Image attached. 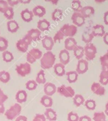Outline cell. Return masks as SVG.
Segmentation results:
<instances>
[{"instance_id":"11","label":"cell","mask_w":108,"mask_h":121,"mask_svg":"<svg viewBox=\"0 0 108 121\" xmlns=\"http://www.w3.org/2000/svg\"><path fill=\"white\" fill-rule=\"evenodd\" d=\"M57 87L53 83L51 82H47L43 86L44 93L46 95L51 96L56 92Z\"/></svg>"},{"instance_id":"25","label":"cell","mask_w":108,"mask_h":121,"mask_svg":"<svg viewBox=\"0 0 108 121\" xmlns=\"http://www.w3.org/2000/svg\"><path fill=\"white\" fill-rule=\"evenodd\" d=\"M40 103L46 108H51L53 105V100L51 96L45 95L40 99Z\"/></svg>"},{"instance_id":"52","label":"cell","mask_w":108,"mask_h":121,"mask_svg":"<svg viewBox=\"0 0 108 121\" xmlns=\"http://www.w3.org/2000/svg\"><path fill=\"white\" fill-rule=\"evenodd\" d=\"M15 121H27V118L24 115H19Z\"/></svg>"},{"instance_id":"21","label":"cell","mask_w":108,"mask_h":121,"mask_svg":"<svg viewBox=\"0 0 108 121\" xmlns=\"http://www.w3.org/2000/svg\"><path fill=\"white\" fill-rule=\"evenodd\" d=\"M34 15L39 17H42L46 14V8L42 5H38L35 6L32 10Z\"/></svg>"},{"instance_id":"38","label":"cell","mask_w":108,"mask_h":121,"mask_svg":"<svg viewBox=\"0 0 108 121\" xmlns=\"http://www.w3.org/2000/svg\"><path fill=\"white\" fill-rule=\"evenodd\" d=\"M94 121H107L106 115L103 112H95L93 118Z\"/></svg>"},{"instance_id":"55","label":"cell","mask_w":108,"mask_h":121,"mask_svg":"<svg viewBox=\"0 0 108 121\" xmlns=\"http://www.w3.org/2000/svg\"><path fill=\"white\" fill-rule=\"evenodd\" d=\"M5 113V106L4 104L0 105V114Z\"/></svg>"},{"instance_id":"14","label":"cell","mask_w":108,"mask_h":121,"mask_svg":"<svg viewBox=\"0 0 108 121\" xmlns=\"http://www.w3.org/2000/svg\"><path fill=\"white\" fill-rule=\"evenodd\" d=\"M20 15L24 21L29 22L33 20L34 14H33L32 11L29 10L28 8H26L21 11V12L20 13Z\"/></svg>"},{"instance_id":"58","label":"cell","mask_w":108,"mask_h":121,"mask_svg":"<svg viewBox=\"0 0 108 121\" xmlns=\"http://www.w3.org/2000/svg\"><path fill=\"white\" fill-rule=\"evenodd\" d=\"M48 2H51L53 5H57L59 1L58 0H51V1H48Z\"/></svg>"},{"instance_id":"40","label":"cell","mask_w":108,"mask_h":121,"mask_svg":"<svg viewBox=\"0 0 108 121\" xmlns=\"http://www.w3.org/2000/svg\"><path fill=\"white\" fill-rule=\"evenodd\" d=\"M8 46V41L5 37L0 36V52H4L7 50Z\"/></svg>"},{"instance_id":"5","label":"cell","mask_w":108,"mask_h":121,"mask_svg":"<svg viewBox=\"0 0 108 121\" xmlns=\"http://www.w3.org/2000/svg\"><path fill=\"white\" fill-rule=\"evenodd\" d=\"M32 70L30 64L28 62L21 63L19 65H17L15 67V71L21 77H25L27 74H30Z\"/></svg>"},{"instance_id":"31","label":"cell","mask_w":108,"mask_h":121,"mask_svg":"<svg viewBox=\"0 0 108 121\" xmlns=\"http://www.w3.org/2000/svg\"><path fill=\"white\" fill-rule=\"evenodd\" d=\"M63 15V11L60 8H56L52 13V19L55 21H59Z\"/></svg>"},{"instance_id":"54","label":"cell","mask_w":108,"mask_h":121,"mask_svg":"<svg viewBox=\"0 0 108 121\" xmlns=\"http://www.w3.org/2000/svg\"><path fill=\"white\" fill-rule=\"evenodd\" d=\"M103 41L106 44L108 45V33H106L104 36L103 37Z\"/></svg>"},{"instance_id":"44","label":"cell","mask_w":108,"mask_h":121,"mask_svg":"<svg viewBox=\"0 0 108 121\" xmlns=\"http://www.w3.org/2000/svg\"><path fill=\"white\" fill-rule=\"evenodd\" d=\"M64 34L62 33V32L59 30V31L56 33V34H55L54 37H53V41H54V43H56L57 41H60L61 40H62L64 37Z\"/></svg>"},{"instance_id":"29","label":"cell","mask_w":108,"mask_h":121,"mask_svg":"<svg viewBox=\"0 0 108 121\" xmlns=\"http://www.w3.org/2000/svg\"><path fill=\"white\" fill-rule=\"evenodd\" d=\"M100 62L102 66V70L108 72V57L106 54L100 57Z\"/></svg>"},{"instance_id":"33","label":"cell","mask_w":108,"mask_h":121,"mask_svg":"<svg viewBox=\"0 0 108 121\" xmlns=\"http://www.w3.org/2000/svg\"><path fill=\"white\" fill-rule=\"evenodd\" d=\"M100 83L102 85H106L108 84V72L102 70L99 76Z\"/></svg>"},{"instance_id":"9","label":"cell","mask_w":108,"mask_h":121,"mask_svg":"<svg viewBox=\"0 0 108 121\" xmlns=\"http://www.w3.org/2000/svg\"><path fill=\"white\" fill-rule=\"evenodd\" d=\"M42 46L47 51H51L54 46L53 37L49 35H45L42 39Z\"/></svg>"},{"instance_id":"51","label":"cell","mask_w":108,"mask_h":121,"mask_svg":"<svg viewBox=\"0 0 108 121\" xmlns=\"http://www.w3.org/2000/svg\"><path fill=\"white\" fill-rule=\"evenodd\" d=\"M91 121V119L89 116L84 115L80 117L79 121Z\"/></svg>"},{"instance_id":"17","label":"cell","mask_w":108,"mask_h":121,"mask_svg":"<svg viewBox=\"0 0 108 121\" xmlns=\"http://www.w3.org/2000/svg\"><path fill=\"white\" fill-rule=\"evenodd\" d=\"M94 12L95 9L92 6L87 5L83 7L80 13L85 18H89L92 15H93L94 14Z\"/></svg>"},{"instance_id":"20","label":"cell","mask_w":108,"mask_h":121,"mask_svg":"<svg viewBox=\"0 0 108 121\" xmlns=\"http://www.w3.org/2000/svg\"><path fill=\"white\" fill-rule=\"evenodd\" d=\"M44 115L45 116L46 119L49 121H55L57 118L56 112L51 108L46 109L45 111Z\"/></svg>"},{"instance_id":"4","label":"cell","mask_w":108,"mask_h":121,"mask_svg":"<svg viewBox=\"0 0 108 121\" xmlns=\"http://www.w3.org/2000/svg\"><path fill=\"white\" fill-rule=\"evenodd\" d=\"M64 36L67 37H73L77 32V27L74 24H65L60 28Z\"/></svg>"},{"instance_id":"46","label":"cell","mask_w":108,"mask_h":121,"mask_svg":"<svg viewBox=\"0 0 108 121\" xmlns=\"http://www.w3.org/2000/svg\"><path fill=\"white\" fill-rule=\"evenodd\" d=\"M33 121H46V118L44 114L37 113L33 118Z\"/></svg>"},{"instance_id":"12","label":"cell","mask_w":108,"mask_h":121,"mask_svg":"<svg viewBox=\"0 0 108 121\" xmlns=\"http://www.w3.org/2000/svg\"><path fill=\"white\" fill-rule=\"evenodd\" d=\"M59 59L61 63L64 65H67L70 60V54L68 51L66 49L61 50L59 53Z\"/></svg>"},{"instance_id":"6","label":"cell","mask_w":108,"mask_h":121,"mask_svg":"<svg viewBox=\"0 0 108 121\" xmlns=\"http://www.w3.org/2000/svg\"><path fill=\"white\" fill-rule=\"evenodd\" d=\"M56 92L65 98H73L75 95L73 88L71 86H66L64 85L57 87Z\"/></svg>"},{"instance_id":"43","label":"cell","mask_w":108,"mask_h":121,"mask_svg":"<svg viewBox=\"0 0 108 121\" xmlns=\"http://www.w3.org/2000/svg\"><path fill=\"white\" fill-rule=\"evenodd\" d=\"M79 118L80 117L78 114L73 112H70L67 116V119L68 121H78Z\"/></svg>"},{"instance_id":"56","label":"cell","mask_w":108,"mask_h":121,"mask_svg":"<svg viewBox=\"0 0 108 121\" xmlns=\"http://www.w3.org/2000/svg\"><path fill=\"white\" fill-rule=\"evenodd\" d=\"M19 2L21 4H29L31 2V0H19Z\"/></svg>"},{"instance_id":"30","label":"cell","mask_w":108,"mask_h":121,"mask_svg":"<svg viewBox=\"0 0 108 121\" xmlns=\"http://www.w3.org/2000/svg\"><path fill=\"white\" fill-rule=\"evenodd\" d=\"M28 53L36 60H38V59H40H40H41L43 56L42 52L40 50L39 48H33Z\"/></svg>"},{"instance_id":"50","label":"cell","mask_w":108,"mask_h":121,"mask_svg":"<svg viewBox=\"0 0 108 121\" xmlns=\"http://www.w3.org/2000/svg\"><path fill=\"white\" fill-rule=\"evenodd\" d=\"M7 2L8 4V5L11 7H13L14 6L20 3L19 0H8Z\"/></svg>"},{"instance_id":"19","label":"cell","mask_w":108,"mask_h":121,"mask_svg":"<svg viewBox=\"0 0 108 121\" xmlns=\"http://www.w3.org/2000/svg\"><path fill=\"white\" fill-rule=\"evenodd\" d=\"M27 99V92L24 90H19L15 95V99L18 104H22L26 102Z\"/></svg>"},{"instance_id":"15","label":"cell","mask_w":108,"mask_h":121,"mask_svg":"<svg viewBox=\"0 0 108 121\" xmlns=\"http://www.w3.org/2000/svg\"><path fill=\"white\" fill-rule=\"evenodd\" d=\"M77 46L76 40L73 37H68L65 39L64 41V46L65 49L68 51L73 50L74 48Z\"/></svg>"},{"instance_id":"37","label":"cell","mask_w":108,"mask_h":121,"mask_svg":"<svg viewBox=\"0 0 108 121\" xmlns=\"http://www.w3.org/2000/svg\"><path fill=\"white\" fill-rule=\"evenodd\" d=\"M2 56L4 61L7 63L11 62L14 59V56L13 53L8 50H5L2 52Z\"/></svg>"},{"instance_id":"16","label":"cell","mask_w":108,"mask_h":121,"mask_svg":"<svg viewBox=\"0 0 108 121\" xmlns=\"http://www.w3.org/2000/svg\"><path fill=\"white\" fill-rule=\"evenodd\" d=\"M50 26H51V24H50L49 21H47L46 19H42V20H39L38 23H37L38 29H39L41 32L49 30Z\"/></svg>"},{"instance_id":"47","label":"cell","mask_w":108,"mask_h":121,"mask_svg":"<svg viewBox=\"0 0 108 121\" xmlns=\"http://www.w3.org/2000/svg\"><path fill=\"white\" fill-rule=\"evenodd\" d=\"M8 96L5 94L1 89H0V105L4 104V103L8 99Z\"/></svg>"},{"instance_id":"49","label":"cell","mask_w":108,"mask_h":121,"mask_svg":"<svg viewBox=\"0 0 108 121\" xmlns=\"http://www.w3.org/2000/svg\"><path fill=\"white\" fill-rule=\"evenodd\" d=\"M22 39H23V40H24V41H26V42L27 43L28 45H30L31 44H32V41H33V40H32V39H31L30 37L27 34H26V35H25L22 38Z\"/></svg>"},{"instance_id":"34","label":"cell","mask_w":108,"mask_h":121,"mask_svg":"<svg viewBox=\"0 0 108 121\" xmlns=\"http://www.w3.org/2000/svg\"><path fill=\"white\" fill-rule=\"evenodd\" d=\"M71 7L72 10L74 12H78L80 13L83 6L81 5V1L79 0H74L71 2Z\"/></svg>"},{"instance_id":"36","label":"cell","mask_w":108,"mask_h":121,"mask_svg":"<svg viewBox=\"0 0 108 121\" xmlns=\"http://www.w3.org/2000/svg\"><path fill=\"white\" fill-rule=\"evenodd\" d=\"M10 80V74L9 72L5 70H2L0 72V81L4 83L8 82Z\"/></svg>"},{"instance_id":"42","label":"cell","mask_w":108,"mask_h":121,"mask_svg":"<svg viewBox=\"0 0 108 121\" xmlns=\"http://www.w3.org/2000/svg\"><path fill=\"white\" fill-rule=\"evenodd\" d=\"M38 83L36 80H28L26 83V87L28 91H34L37 88Z\"/></svg>"},{"instance_id":"32","label":"cell","mask_w":108,"mask_h":121,"mask_svg":"<svg viewBox=\"0 0 108 121\" xmlns=\"http://www.w3.org/2000/svg\"><path fill=\"white\" fill-rule=\"evenodd\" d=\"M73 102L74 104L77 107H79L81 105L84 104L85 102V100L84 98L80 94H77L75 95L73 97Z\"/></svg>"},{"instance_id":"41","label":"cell","mask_w":108,"mask_h":121,"mask_svg":"<svg viewBox=\"0 0 108 121\" xmlns=\"http://www.w3.org/2000/svg\"><path fill=\"white\" fill-rule=\"evenodd\" d=\"M84 105L87 109L93 111L96 107V103L95 100L93 99H88L84 102Z\"/></svg>"},{"instance_id":"7","label":"cell","mask_w":108,"mask_h":121,"mask_svg":"<svg viewBox=\"0 0 108 121\" xmlns=\"http://www.w3.org/2000/svg\"><path fill=\"white\" fill-rule=\"evenodd\" d=\"M71 19L73 24L77 27H81L85 23V18L78 12H74L71 15Z\"/></svg>"},{"instance_id":"2","label":"cell","mask_w":108,"mask_h":121,"mask_svg":"<svg viewBox=\"0 0 108 121\" xmlns=\"http://www.w3.org/2000/svg\"><path fill=\"white\" fill-rule=\"evenodd\" d=\"M21 111V106L19 104H14L8 110L5 112V116L8 120L16 119L19 116Z\"/></svg>"},{"instance_id":"57","label":"cell","mask_w":108,"mask_h":121,"mask_svg":"<svg viewBox=\"0 0 108 121\" xmlns=\"http://www.w3.org/2000/svg\"><path fill=\"white\" fill-rule=\"evenodd\" d=\"M104 113L106 115L108 116V102L106 103L105 105V111H104Z\"/></svg>"},{"instance_id":"45","label":"cell","mask_w":108,"mask_h":121,"mask_svg":"<svg viewBox=\"0 0 108 121\" xmlns=\"http://www.w3.org/2000/svg\"><path fill=\"white\" fill-rule=\"evenodd\" d=\"M9 7L7 1L5 0H0V12L4 13L5 11Z\"/></svg>"},{"instance_id":"1","label":"cell","mask_w":108,"mask_h":121,"mask_svg":"<svg viewBox=\"0 0 108 121\" xmlns=\"http://www.w3.org/2000/svg\"><path fill=\"white\" fill-rule=\"evenodd\" d=\"M55 60V55L51 51H47L40 59V66L43 69H49L53 67Z\"/></svg>"},{"instance_id":"59","label":"cell","mask_w":108,"mask_h":121,"mask_svg":"<svg viewBox=\"0 0 108 121\" xmlns=\"http://www.w3.org/2000/svg\"><path fill=\"white\" fill-rule=\"evenodd\" d=\"M106 55H107V56L108 57V50L107 51V52H106Z\"/></svg>"},{"instance_id":"22","label":"cell","mask_w":108,"mask_h":121,"mask_svg":"<svg viewBox=\"0 0 108 121\" xmlns=\"http://www.w3.org/2000/svg\"><path fill=\"white\" fill-rule=\"evenodd\" d=\"M53 70H54L55 73L58 76H63L66 73H65V65L61 63L55 64L53 66Z\"/></svg>"},{"instance_id":"3","label":"cell","mask_w":108,"mask_h":121,"mask_svg":"<svg viewBox=\"0 0 108 121\" xmlns=\"http://www.w3.org/2000/svg\"><path fill=\"white\" fill-rule=\"evenodd\" d=\"M84 56L87 61L93 60L97 54V48L92 43L87 44L84 47Z\"/></svg>"},{"instance_id":"39","label":"cell","mask_w":108,"mask_h":121,"mask_svg":"<svg viewBox=\"0 0 108 121\" xmlns=\"http://www.w3.org/2000/svg\"><path fill=\"white\" fill-rule=\"evenodd\" d=\"M3 14L6 18L9 20H12L13 19V18H14V9H13V7H9V6L7 8V9L5 11Z\"/></svg>"},{"instance_id":"18","label":"cell","mask_w":108,"mask_h":121,"mask_svg":"<svg viewBox=\"0 0 108 121\" xmlns=\"http://www.w3.org/2000/svg\"><path fill=\"white\" fill-rule=\"evenodd\" d=\"M27 34L29 35L33 41H37L40 40L41 31L38 28H32L27 31Z\"/></svg>"},{"instance_id":"24","label":"cell","mask_w":108,"mask_h":121,"mask_svg":"<svg viewBox=\"0 0 108 121\" xmlns=\"http://www.w3.org/2000/svg\"><path fill=\"white\" fill-rule=\"evenodd\" d=\"M29 45L23 39L18 40L16 43V47L18 50L22 53H26L27 51Z\"/></svg>"},{"instance_id":"10","label":"cell","mask_w":108,"mask_h":121,"mask_svg":"<svg viewBox=\"0 0 108 121\" xmlns=\"http://www.w3.org/2000/svg\"><path fill=\"white\" fill-rule=\"evenodd\" d=\"M91 90L95 95L98 96H103L105 93V89L103 85H101L100 83L94 82L91 85Z\"/></svg>"},{"instance_id":"48","label":"cell","mask_w":108,"mask_h":121,"mask_svg":"<svg viewBox=\"0 0 108 121\" xmlns=\"http://www.w3.org/2000/svg\"><path fill=\"white\" fill-rule=\"evenodd\" d=\"M26 60H27V62H28L29 64H33L34 63V62H36V60L34 59L28 53H27Z\"/></svg>"},{"instance_id":"35","label":"cell","mask_w":108,"mask_h":121,"mask_svg":"<svg viewBox=\"0 0 108 121\" xmlns=\"http://www.w3.org/2000/svg\"><path fill=\"white\" fill-rule=\"evenodd\" d=\"M81 37L83 41H84L87 44L90 43L94 37V35H93L91 33H89V32L87 31H84L83 33V34H82Z\"/></svg>"},{"instance_id":"26","label":"cell","mask_w":108,"mask_h":121,"mask_svg":"<svg viewBox=\"0 0 108 121\" xmlns=\"http://www.w3.org/2000/svg\"><path fill=\"white\" fill-rule=\"evenodd\" d=\"M66 76V79L70 83H75L78 79V74L76 71H69L65 73Z\"/></svg>"},{"instance_id":"13","label":"cell","mask_w":108,"mask_h":121,"mask_svg":"<svg viewBox=\"0 0 108 121\" xmlns=\"http://www.w3.org/2000/svg\"><path fill=\"white\" fill-rule=\"evenodd\" d=\"M91 33L94 37H103L106 33L104 26L102 24L95 25L93 27Z\"/></svg>"},{"instance_id":"8","label":"cell","mask_w":108,"mask_h":121,"mask_svg":"<svg viewBox=\"0 0 108 121\" xmlns=\"http://www.w3.org/2000/svg\"><path fill=\"white\" fill-rule=\"evenodd\" d=\"M89 69V62L85 59H80L78 60L76 67V72L78 74H82L87 72Z\"/></svg>"},{"instance_id":"28","label":"cell","mask_w":108,"mask_h":121,"mask_svg":"<svg viewBox=\"0 0 108 121\" xmlns=\"http://www.w3.org/2000/svg\"><path fill=\"white\" fill-rule=\"evenodd\" d=\"M36 82L38 84L46 83V78H45V73L44 70L42 69L38 73L36 78Z\"/></svg>"},{"instance_id":"27","label":"cell","mask_w":108,"mask_h":121,"mask_svg":"<svg viewBox=\"0 0 108 121\" xmlns=\"http://www.w3.org/2000/svg\"><path fill=\"white\" fill-rule=\"evenodd\" d=\"M73 53L75 57L77 60L82 59L83 57L84 56V47L81 46L77 45L73 50Z\"/></svg>"},{"instance_id":"23","label":"cell","mask_w":108,"mask_h":121,"mask_svg":"<svg viewBox=\"0 0 108 121\" xmlns=\"http://www.w3.org/2000/svg\"><path fill=\"white\" fill-rule=\"evenodd\" d=\"M7 29L10 33H14L17 31L19 28V25L15 20H9L7 23Z\"/></svg>"},{"instance_id":"53","label":"cell","mask_w":108,"mask_h":121,"mask_svg":"<svg viewBox=\"0 0 108 121\" xmlns=\"http://www.w3.org/2000/svg\"><path fill=\"white\" fill-rule=\"evenodd\" d=\"M103 21L106 25H108V11H106L104 13L103 15Z\"/></svg>"}]
</instances>
